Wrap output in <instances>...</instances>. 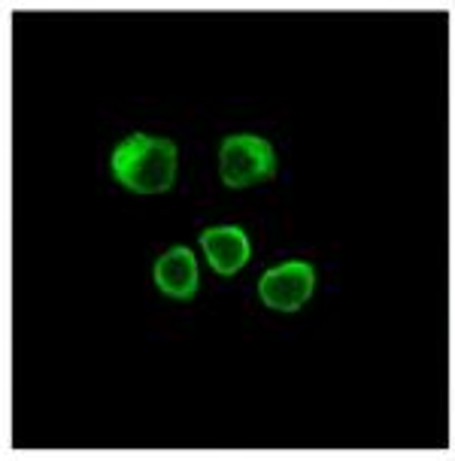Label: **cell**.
<instances>
[{"label":"cell","instance_id":"obj_1","mask_svg":"<svg viewBox=\"0 0 455 461\" xmlns=\"http://www.w3.org/2000/svg\"><path fill=\"white\" fill-rule=\"evenodd\" d=\"M113 173L137 194L168 192L177 179V146L164 137L131 134L113 149Z\"/></svg>","mask_w":455,"mask_h":461},{"label":"cell","instance_id":"obj_3","mask_svg":"<svg viewBox=\"0 0 455 461\" xmlns=\"http://www.w3.org/2000/svg\"><path fill=\"white\" fill-rule=\"evenodd\" d=\"M313 288H316V270L307 261H286V265L270 267L259 279L261 303L279 312H295L310 301Z\"/></svg>","mask_w":455,"mask_h":461},{"label":"cell","instance_id":"obj_2","mask_svg":"<svg viewBox=\"0 0 455 461\" xmlns=\"http://www.w3.org/2000/svg\"><path fill=\"white\" fill-rule=\"evenodd\" d=\"M219 173L228 188L264 183L277 173V155L268 140L255 134H234L219 149Z\"/></svg>","mask_w":455,"mask_h":461},{"label":"cell","instance_id":"obj_4","mask_svg":"<svg viewBox=\"0 0 455 461\" xmlns=\"http://www.w3.org/2000/svg\"><path fill=\"white\" fill-rule=\"evenodd\" d=\"M201 249L210 261V267L219 276H234L237 270H243L250 265V237L243 228L237 225H219V228H206L201 234Z\"/></svg>","mask_w":455,"mask_h":461},{"label":"cell","instance_id":"obj_5","mask_svg":"<svg viewBox=\"0 0 455 461\" xmlns=\"http://www.w3.org/2000/svg\"><path fill=\"white\" fill-rule=\"evenodd\" d=\"M155 285L173 301H188L197 294V258L188 246H173L155 261Z\"/></svg>","mask_w":455,"mask_h":461}]
</instances>
